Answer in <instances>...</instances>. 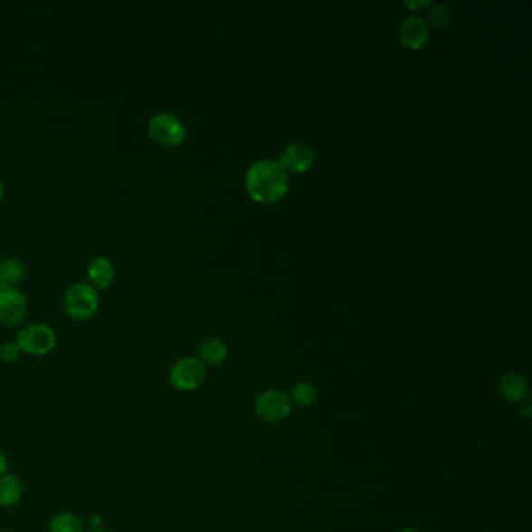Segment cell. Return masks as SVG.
I'll list each match as a JSON object with an SVG mask.
<instances>
[{
	"label": "cell",
	"mask_w": 532,
	"mask_h": 532,
	"mask_svg": "<svg viewBox=\"0 0 532 532\" xmlns=\"http://www.w3.org/2000/svg\"><path fill=\"white\" fill-rule=\"evenodd\" d=\"M245 187L250 197L258 204H277L288 194L290 178L288 172L277 161L261 159L247 170Z\"/></svg>",
	"instance_id": "cell-1"
},
{
	"label": "cell",
	"mask_w": 532,
	"mask_h": 532,
	"mask_svg": "<svg viewBox=\"0 0 532 532\" xmlns=\"http://www.w3.org/2000/svg\"><path fill=\"white\" fill-rule=\"evenodd\" d=\"M64 309L75 320H88L99 309V292L90 283H75L66 290Z\"/></svg>",
	"instance_id": "cell-2"
},
{
	"label": "cell",
	"mask_w": 532,
	"mask_h": 532,
	"mask_svg": "<svg viewBox=\"0 0 532 532\" xmlns=\"http://www.w3.org/2000/svg\"><path fill=\"white\" fill-rule=\"evenodd\" d=\"M147 131L153 141L166 147H176L186 141L187 137L183 120L170 113L155 114L148 122Z\"/></svg>",
	"instance_id": "cell-3"
},
{
	"label": "cell",
	"mask_w": 532,
	"mask_h": 532,
	"mask_svg": "<svg viewBox=\"0 0 532 532\" xmlns=\"http://www.w3.org/2000/svg\"><path fill=\"white\" fill-rule=\"evenodd\" d=\"M206 378V366L198 357H183L170 368L169 381L178 392L197 391Z\"/></svg>",
	"instance_id": "cell-4"
},
{
	"label": "cell",
	"mask_w": 532,
	"mask_h": 532,
	"mask_svg": "<svg viewBox=\"0 0 532 532\" xmlns=\"http://www.w3.org/2000/svg\"><path fill=\"white\" fill-rule=\"evenodd\" d=\"M16 344L32 356H44L57 347V335L44 323H32L19 331Z\"/></svg>",
	"instance_id": "cell-5"
},
{
	"label": "cell",
	"mask_w": 532,
	"mask_h": 532,
	"mask_svg": "<svg viewBox=\"0 0 532 532\" xmlns=\"http://www.w3.org/2000/svg\"><path fill=\"white\" fill-rule=\"evenodd\" d=\"M292 408L290 394L280 389L264 391L256 398V413L267 423H281L290 417Z\"/></svg>",
	"instance_id": "cell-6"
},
{
	"label": "cell",
	"mask_w": 532,
	"mask_h": 532,
	"mask_svg": "<svg viewBox=\"0 0 532 532\" xmlns=\"http://www.w3.org/2000/svg\"><path fill=\"white\" fill-rule=\"evenodd\" d=\"M29 305L21 290L4 288L0 290V323L5 327H17L27 318Z\"/></svg>",
	"instance_id": "cell-7"
},
{
	"label": "cell",
	"mask_w": 532,
	"mask_h": 532,
	"mask_svg": "<svg viewBox=\"0 0 532 532\" xmlns=\"http://www.w3.org/2000/svg\"><path fill=\"white\" fill-rule=\"evenodd\" d=\"M400 38L404 46L419 51L430 40V27L425 19L420 16H409L400 27Z\"/></svg>",
	"instance_id": "cell-8"
},
{
	"label": "cell",
	"mask_w": 532,
	"mask_h": 532,
	"mask_svg": "<svg viewBox=\"0 0 532 532\" xmlns=\"http://www.w3.org/2000/svg\"><path fill=\"white\" fill-rule=\"evenodd\" d=\"M278 165L281 166L284 170H292V172H305L314 165V152L309 146L306 144H290L284 148Z\"/></svg>",
	"instance_id": "cell-9"
},
{
	"label": "cell",
	"mask_w": 532,
	"mask_h": 532,
	"mask_svg": "<svg viewBox=\"0 0 532 532\" xmlns=\"http://www.w3.org/2000/svg\"><path fill=\"white\" fill-rule=\"evenodd\" d=\"M499 391L506 402L523 403L529 394V385L523 375L509 372L499 378Z\"/></svg>",
	"instance_id": "cell-10"
},
{
	"label": "cell",
	"mask_w": 532,
	"mask_h": 532,
	"mask_svg": "<svg viewBox=\"0 0 532 532\" xmlns=\"http://www.w3.org/2000/svg\"><path fill=\"white\" fill-rule=\"evenodd\" d=\"M114 275H116L114 264L105 256H99L96 260H92L91 264L88 267V277H90L91 286L99 288V290H107L108 286L113 283Z\"/></svg>",
	"instance_id": "cell-11"
},
{
	"label": "cell",
	"mask_w": 532,
	"mask_h": 532,
	"mask_svg": "<svg viewBox=\"0 0 532 532\" xmlns=\"http://www.w3.org/2000/svg\"><path fill=\"white\" fill-rule=\"evenodd\" d=\"M23 499V482L14 475L0 476V508H13Z\"/></svg>",
	"instance_id": "cell-12"
},
{
	"label": "cell",
	"mask_w": 532,
	"mask_h": 532,
	"mask_svg": "<svg viewBox=\"0 0 532 532\" xmlns=\"http://www.w3.org/2000/svg\"><path fill=\"white\" fill-rule=\"evenodd\" d=\"M228 357V348L221 339H210L198 348V359L204 366H221Z\"/></svg>",
	"instance_id": "cell-13"
},
{
	"label": "cell",
	"mask_w": 532,
	"mask_h": 532,
	"mask_svg": "<svg viewBox=\"0 0 532 532\" xmlns=\"http://www.w3.org/2000/svg\"><path fill=\"white\" fill-rule=\"evenodd\" d=\"M25 267L17 258H6L0 261V280L5 288H13L23 281Z\"/></svg>",
	"instance_id": "cell-14"
},
{
	"label": "cell",
	"mask_w": 532,
	"mask_h": 532,
	"mask_svg": "<svg viewBox=\"0 0 532 532\" xmlns=\"http://www.w3.org/2000/svg\"><path fill=\"white\" fill-rule=\"evenodd\" d=\"M318 387L309 381H300L292 387L290 398L292 404L299 408H309L318 400Z\"/></svg>",
	"instance_id": "cell-15"
},
{
	"label": "cell",
	"mask_w": 532,
	"mask_h": 532,
	"mask_svg": "<svg viewBox=\"0 0 532 532\" xmlns=\"http://www.w3.org/2000/svg\"><path fill=\"white\" fill-rule=\"evenodd\" d=\"M51 532H83V521L72 512H62L53 517L51 521Z\"/></svg>",
	"instance_id": "cell-16"
},
{
	"label": "cell",
	"mask_w": 532,
	"mask_h": 532,
	"mask_svg": "<svg viewBox=\"0 0 532 532\" xmlns=\"http://www.w3.org/2000/svg\"><path fill=\"white\" fill-rule=\"evenodd\" d=\"M450 19H451V13L448 10V6L437 4V5L431 6L430 12H428V23L426 24H428V27L432 25V27L441 29V27H445L450 23Z\"/></svg>",
	"instance_id": "cell-17"
},
{
	"label": "cell",
	"mask_w": 532,
	"mask_h": 532,
	"mask_svg": "<svg viewBox=\"0 0 532 532\" xmlns=\"http://www.w3.org/2000/svg\"><path fill=\"white\" fill-rule=\"evenodd\" d=\"M21 355V348L17 346L16 342H6L4 346L0 347V359L6 364L16 363Z\"/></svg>",
	"instance_id": "cell-18"
},
{
	"label": "cell",
	"mask_w": 532,
	"mask_h": 532,
	"mask_svg": "<svg viewBox=\"0 0 532 532\" xmlns=\"http://www.w3.org/2000/svg\"><path fill=\"white\" fill-rule=\"evenodd\" d=\"M403 5L409 8V10H413V12H420V10H425V8H428L431 4L430 2H426V0H422V2H404Z\"/></svg>",
	"instance_id": "cell-19"
},
{
	"label": "cell",
	"mask_w": 532,
	"mask_h": 532,
	"mask_svg": "<svg viewBox=\"0 0 532 532\" xmlns=\"http://www.w3.org/2000/svg\"><path fill=\"white\" fill-rule=\"evenodd\" d=\"M6 469H8V461H6L5 453L0 450V476L5 475Z\"/></svg>",
	"instance_id": "cell-20"
},
{
	"label": "cell",
	"mask_w": 532,
	"mask_h": 532,
	"mask_svg": "<svg viewBox=\"0 0 532 532\" xmlns=\"http://www.w3.org/2000/svg\"><path fill=\"white\" fill-rule=\"evenodd\" d=\"M520 415L521 417H525L527 420L531 417V404H529V403H525V404L521 406Z\"/></svg>",
	"instance_id": "cell-21"
},
{
	"label": "cell",
	"mask_w": 532,
	"mask_h": 532,
	"mask_svg": "<svg viewBox=\"0 0 532 532\" xmlns=\"http://www.w3.org/2000/svg\"><path fill=\"white\" fill-rule=\"evenodd\" d=\"M91 525H92V529H94V527H100V525H102V517L100 516H91Z\"/></svg>",
	"instance_id": "cell-22"
},
{
	"label": "cell",
	"mask_w": 532,
	"mask_h": 532,
	"mask_svg": "<svg viewBox=\"0 0 532 532\" xmlns=\"http://www.w3.org/2000/svg\"><path fill=\"white\" fill-rule=\"evenodd\" d=\"M398 532H419L417 529H413V527H404V529H400Z\"/></svg>",
	"instance_id": "cell-23"
},
{
	"label": "cell",
	"mask_w": 532,
	"mask_h": 532,
	"mask_svg": "<svg viewBox=\"0 0 532 532\" xmlns=\"http://www.w3.org/2000/svg\"><path fill=\"white\" fill-rule=\"evenodd\" d=\"M4 193H5V191H4V185L0 182V202H2V198H4Z\"/></svg>",
	"instance_id": "cell-24"
},
{
	"label": "cell",
	"mask_w": 532,
	"mask_h": 532,
	"mask_svg": "<svg viewBox=\"0 0 532 532\" xmlns=\"http://www.w3.org/2000/svg\"><path fill=\"white\" fill-rule=\"evenodd\" d=\"M88 532H108V531H105V529H102V527H94V529H91V531H88Z\"/></svg>",
	"instance_id": "cell-25"
},
{
	"label": "cell",
	"mask_w": 532,
	"mask_h": 532,
	"mask_svg": "<svg viewBox=\"0 0 532 532\" xmlns=\"http://www.w3.org/2000/svg\"><path fill=\"white\" fill-rule=\"evenodd\" d=\"M4 288H5V286H4V283H2V280H0V290H4Z\"/></svg>",
	"instance_id": "cell-26"
}]
</instances>
